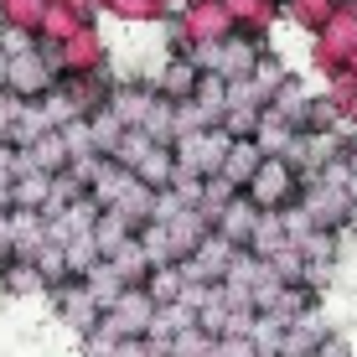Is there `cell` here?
I'll use <instances>...</instances> for the list:
<instances>
[{
	"mask_svg": "<svg viewBox=\"0 0 357 357\" xmlns=\"http://www.w3.org/2000/svg\"><path fill=\"white\" fill-rule=\"evenodd\" d=\"M352 57H357V6H342L337 21L311 36V68L331 83L337 73L352 68Z\"/></svg>",
	"mask_w": 357,
	"mask_h": 357,
	"instance_id": "cell-1",
	"label": "cell"
},
{
	"mask_svg": "<svg viewBox=\"0 0 357 357\" xmlns=\"http://www.w3.org/2000/svg\"><path fill=\"white\" fill-rule=\"evenodd\" d=\"M47 57H52V68L63 73V83L68 78H98V73H109V36L98 31V26H83L78 36H68L63 47H42Z\"/></svg>",
	"mask_w": 357,
	"mask_h": 357,
	"instance_id": "cell-2",
	"label": "cell"
},
{
	"mask_svg": "<svg viewBox=\"0 0 357 357\" xmlns=\"http://www.w3.org/2000/svg\"><path fill=\"white\" fill-rule=\"evenodd\" d=\"M233 135L223 125H213V130H197L187 135V140H176V166L187 171V176H202V181H213V176H223V166H228V155H233Z\"/></svg>",
	"mask_w": 357,
	"mask_h": 357,
	"instance_id": "cell-3",
	"label": "cell"
},
{
	"mask_svg": "<svg viewBox=\"0 0 357 357\" xmlns=\"http://www.w3.org/2000/svg\"><path fill=\"white\" fill-rule=\"evenodd\" d=\"M301 192H305V181H301V171H295L285 155H269V161L259 166V176L249 181V202L254 207H264V213H290L295 202H301Z\"/></svg>",
	"mask_w": 357,
	"mask_h": 357,
	"instance_id": "cell-4",
	"label": "cell"
},
{
	"mask_svg": "<svg viewBox=\"0 0 357 357\" xmlns=\"http://www.w3.org/2000/svg\"><path fill=\"white\" fill-rule=\"evenodd\" d=\"M52 311H57V321H63L78 342L104 326V305H98V295L89 290V280H68V285H57L52 290Z\"/></svg>",
	"mask_w": 357,
	"mask_h": 357,
	"instance_id": "cell-5",
	"label": "cell"
},
{
	"mask_svg": "<svg viewBox=\"0 0 357 357\" xmlns=\"http://www.w3.org/2000/svg\"><path fill=\"white\" fill-rule=\"evenodd\" d=\"M6 89L16 93V98H26V104H42L47 93H57V89H63V73H57V68H52V57H47L42 47H36V52L10 57Z\"/></svg>",
	"mask_w": 357,
	"mask_h": 357,
	"instance_id": "cell-6",
	"label": "cell"
},
{
	"mask_svg": "<svg viewBox=\"0 0 357 357\" xmlns=\"http://www.w3.org/2000/svg\"><path fill=\"white\" fill-rule=\"evenodd\" d=\"M155 311H161V305L151 301V290H145V285H130V290H125V295H119V301L104 311V331H114L119 342L151 337V326H155Z\"/></svg>",
	"mask_w": 357,
	"mask_h": 357,
	"instance_id": "cell-7",
	"label": "cell"
},
{
	"mask_svg": "<svg viewBox=\"0 0 357 357\" xmlns=\"http://www.w3.org/2000/svg\"><path fill=\"white\" fill-rule=\"evenodd\" d=\"M342 151H347V145H342V135H321V130H301L295 135V145H290V155L285 161L301 171V181H321L331 166L342 161Z\"/></svg>",
	"mask_w": 357,
	"mask_h": 357,
	"instance_id": "cell-8",
	"label": "cell"
},
{
	"mask_svg": "<svg viewBox=\"0 0 357 357\" xmlns=\"http://www.w3.org/2000/svg\"><path fill=\"white\" fill-rule=\"evenodd\" d=\"M238 254H243L238 243H228L223 233L213 228V233L202 238V249H197L181 269H187V280H192V285H223V280L233 275V264H238Z\"/></svg>",
	"mask_w": 357,
	"mask_h": 357,
	"instance_id": "cell-9",
	"label": "cell"
},
{
	"mask_svg": "<svg viewBox=\"0 0 357 357\" xmlns=\"http://www.w3.org/2000/svg\"><path fill=\"white\" fill-rule=\"evenodd\" d=\"M155 104H161V93H155V83H114V98H109V109H114L119 119H125V130H145L155 114Z\"/></svg>",
	"mask_w": 357,
	"mask_h": 357,
	"instance_id": "cell-10",
	"label": "cell"
},
{
	"mask_svg": "<svg viewBox=\"0 0 357 357\" xmlns=\"http://www.w3.org/2000/svg\"><path fill=\"white\" fill-rule=\"evenodd\" d=\"M155 93L171 98V104H187V98H197V83H202V68L192 63V57H176V52H166V63L161 73H155Z\"/></svg>",
	"mask_w": 357,
	"mask_h": 357,
	"instance_id": "cell-11",
	"label": "cell"
},
{
	"mask_svg": "<svg viewBox=\"0 0 357 357\" xmlns=\"http://www.w3.org/2000/svg\"><path fill=\"white\" fill-rule=\"evenodd\" d=\"M223 6L233 16V31L259 36V42L275 31V21H285V6H280V0H223Z\"/></svg>",
	"mask_w": 357,
	"mask_h": 357,
	"instance_id": "cell-12",
	"label": "cell"
},
{
	"mask_svg": "<svg viewBox=\"0 0 357 357\" xmlns=\"http://www.w3.org/2000/svg\"><path fill=\"white\" fill-rule=\"evenodd\" d=\"M280 6H285V21L295 31L316 36V31H326L331 21H337V10L347 6V0H280Z\"/></svg>",
	"mask_w": 357,
	"mask_h": 357,
	"instance_id": "cell-13",
	"label": "cell"
},
{
	"mask_svg": "<svg viewBox=\"0 0 357 357\" xmlns=\"http://www.w3.org/2000/svg\"><path fill=\"white\" fill-rule=\"evenodd\" d=\"M259 218H264V207H254L249 197H233V202L223 207V218H218V233H223L228 243H238V249H249Z\"/></svg>",
	"mask_w": 357,
	"mask_h": 357,
	"instance_id": "cell-14",
	"label": "cell"
},
{
	"mask_svg": "<svg viewBox=\"0 0 357 357\" xmlns=\"http://www.w3.org/2000/svg\"><path fill=\"white\" fill-rule=\"evenodd\" d=\"M31 155V171H47V176H63V171L73 166V145H68V130H47L42 140L26 145Z\"/></svg>",
	"mask_w": 357,
	"mask_h": 357,
	"instance_id": "cell-15",
	"label": "cell"
},
{
	"mask_svg": "<svg viewBox=\"0 0 357 357\" xmlns=\"http://www.w3.org/2000/svg\"><path fill=\"white\" fill-rule=\"evenodd\" d=\"M264 161H269V155L259 151V140H238V145H233V155H228V166H223V181H228V187H238V192H249V181L259 176Z\"/></svg>",
	"mask_w": 357,
	"mask_h": 357,
	"instance_id": "cell-16",
	"label": "cell"
},
{
	"mask_svg": "<svg viewBox=\"0 0 357 357\" xmlns=\"http://www.w3.org/2000/svg\"><path fill=\"white\" fill-rule=\"evenodd\" d=\"M93 238H98V249H104V259H114L119 249H130V243L140 238V228H135L130 218H119V213H109V207H104V218H98Z\"/></svg>",
	"mask_w": 357,
	"mask_h": 357,
	"instance_id": "cell-17",
	"label": "cell"
},
{
	"mask_svg": "<svg viewBox=\"0 0 357 357\" xmlns=\"http://www.w3.org/2000/svg\"><path fill=\"white\" fill-rule=\"evenodd\" d=\"M109 269H114L125 285H151V275H155V264H151V254H145L140 238H135L130 249H119L114 259H109Z\"/></svg>",
	"mask_w": 357,
	"mask_h": 357,
	"instance_id": "cell-18",
	"label": "cell"
},
{
	"mask_svg": "<svg viewBox=\"0 0 357 357\" xmlns=\"http://www.w3.org/2000/svg\"><path fill=\"white\" fill-rule=\"evenodd\" d=\"M280 249H290V228H285V213H264L259 228H254V243L249 254H259V259H275Z\"/></svg>",
	"mask_w": 357,
	"mask_h": 357,
	"instance_id": "cell-19",
	"label": "cell"
},
{
	"mask_svg": "<svg viewBox=\"0 0 357 357\" xmlns=\"http://www.w3.org/2000/svg\"><path fill=\"white\" fill-rule=\"evenodd\" d=\"M295 130L285 114H275V109H264V125H259V135H254V140H259V151L264 155H290V145H295Z\"/></svg>",
	"mask_w": 357,
	"mask_h": 357,
	"instance_id": "cell-20",
	"label": "cell"
},
{
	"mask_svg": "<svg viewBox=\"0 0 357 357\" xmlns=\"http://www.w3.org/2000/svg\"><path fill=\"white\" fill-rule=\"evenodd\" d=\"M47 10H52V0H0V21L21 31H42Z\"/></svg>",
	"mask_w": 357,
	"mask_h": 357,
	"instance_id": "cell-21",
	"label": "cell"
},
{
	"mask_svg": "<svg viewBox=\"0 0 357 357\" xmlns=\"http://www.w3.org/2000/svg\"><path fill=\"white\" fill-rule=\"evenodd\" d=\"M0 290H6V295H26V301H31V295H52L47 280L36 275V264H21V259L0 269Z\"/></svg>",
	"mask_w": 357,
	"mask_h": 357,
	"instance_id": "cell-22",
	"label": "cell"
},
{
	"mask_svg": "<svg viewBox=\"0 0 357 357\" xmlns=\"http://www.w3.org/2000/svg\"><path fill=\"white\" fill-rule=\"evenodd\" d=\"M52 181L57 176H47V171H26V176L16 181V207L21 213H42V207L52 202Z\"/></svg>",
	"mask_w": 357,
	"mask_h": 357,
	"instance_id": "cell-23",
	"label": "cell"
},
{
	"mask_svg": "<svg viewBox=\"0 0 357 357\" xmlns=\"http://www.w3.org/2000/svg\"><path fill=\"white\" fill-rule=\"evenodd\" d=\"M78 31H83V21L73 16L63 0H52V10H47V21H42V31H36V36H42V47H63L68 36H78Z\"/></svg>",
	"mask_w": 357,
	"mask_h": 357,
	"instance_id": "cell-24",
	"label": "cell"
},
{
	"mask_svg": "<svg viewBox=\"0 0 357 357\" xmlns=\"http://www.w3.org/2000/svg\"><path fill=\"white\" fill-rule=\"evenodd\" d=\"M145 290H151V301H155V305H176L181 295H187V269H181V264H171V269H155V275H151V285H145Z\"/></svg>",
	"mask_w": 357,
	"mask_h": 357,
	"instance_id": "cell-25",
	"label": "cell"
},
{
	"mask_svg": "<svg viewBox=\"0 0 357 357\" xmlns=\"http://www.w3.org/2000/svg\"><path fill=\"white\" fill-rule=\"evenodd\" d=\"M192 326H197V311L187 301H176V305H161V311H155L151 337H181V331H192Z\"/></svg>",
	"mask_w": 357,
	"mask_h": 357,
	"instance_id": "cell-26",
	"label": "cell"
},
{
	"mask_svg": "<svg viewBox=\"0 0 357 357\" xmlns=\"http://www.w3.org/2000/svg\"><path fill=\"white\" fill-rule=\"evenodd\" d=\"M269 269H275V275L285 280V285H301V280H305V254L290 243V249H280L275 259H269Z\"/></svg>",
	"mask_w": 357,
	"mask_h": 357,
	"instance_id": "cell-27",
	"label": "cell"
},
{
	"mask_svg": "<svg viewBox=\"0 0 357 357\" xmlns=\"http://www.w3.org/2000/svg\"><path fill=\"white\" fill-rule=\"evenodd\" d=\"M16 264V213H0V269Z\"/></svg>",
	"mask_w": 357,
	"mask_h": 357,
	"instance_id": "cell-28",
	"label": "cell"
},
{
	"mask_svg": "<svg viewBox=\"0 0 357 357\" xmlns=\"http://www.w3.org/2000/svg\"><path fill=\"white\" fill-rule=\"evenodd\" d=\"M63 6H68L73 16L83 21V26H93V21H98V10H104V6H98V0H63Z\"/></svg>",
	"mask_w": 357,
	"mask_h": 357,
	"instance_id": "cell-29",
	"label": "cell"
},
{
	"mask_svg": "<svg viewBox=\"0 0 357 357\" xmlns=\"http://www.w3.org/2000/svg\"><path fill=\"white\" fill-rule=\"evenodd\" d=\"M114 357H151V342L145 337H135V342H119V352Z\"/></svg>",
	"mask_w": 357,
	"mask_h": 357,
	"instance_id": "cell-30",
	"label": "cell"
},
{
	"mask_svg": "<svg viewBox=\"0 0 357 357\" xmlns=\"http://www.w3.org/2000/svg\"><path fill=\"white\" fill-rule=\"evenodd\" d=\"M342 166H347V171H352V181H357V140L347 145V151H342Z\"/></svg>",
	"mask_w": 357,
	"mask_h": 357,
	"instance_id": "cell-31",
	"label": "cell"
},
{
	"mask_svg": "<svg viewBox=\"0 0 357 357\" xmlns=\"http://www.w3.org/2000/svg\"><path fill=\"white\" fill-rule=\"evenodd\" d=\"M347 238H357V187H352V218H347Z\"/></svg>",
	"mask_w": 357,
	"mask_h": 357,
	"instance_id": "cell-32",
	"label": "cell"
},
{
	"mask_svg": "<svg viewBox=\"0 0 357 357\" xmlns=\"http://www.w3.org/2000/svg\"><path fill=\"white\" fill-rule=\"evenodd\" d=\"M6 73H10V57H6V47H0V89H6Z\"/></svg>",
	"mask_w": 357,
	"mask_h": 357,
	"instance_id": "cell-33",
	"label": "cell"
},
{
	"mask_svg": "<svg viewBox=\"0 0 357 357\" xmlns=\"http://www.w3.org/2000/svg\"><path fill=\"white\" fill-rule=\"evenodd\" d=\"M98 6H104V10H109V0H98Z\"/></svg>",
	"mask_w": 357,
	"mask_h": 357,
	"instance_id": "cell-34",
	"label": "cell"
}]
</instances>
